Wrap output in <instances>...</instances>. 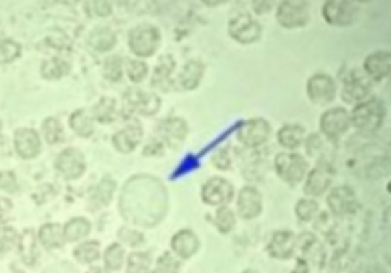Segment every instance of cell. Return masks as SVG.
Instances as JSON below:
<instances>
[{
    "instance_id": "cell-1",
    "label": "cell",
    "mask_w": 391,
    "mask_h": 273,
    "mask_svg": "<svg viewBox=\"0 0 391 273\" xmlns=\"http://www.w3.org/2000/svg\"><path fill=\"white\" fill-rule=\"evenodd\" d=\"M166 204V192L160 183L150 177H138L125 187L121 205L128 221L150 226L163 217Z\"/></svg>"
},
{
    "instance_id": "cell-2",
    "label": "cell",
    "mask_w": 391,
    "mask_h": 273,
    "mask_svg": "<svg viewBox=\"0 0 391 273\" xmlns=\"http://www.w3.org/2000/svg\"><path fill=\"white\" fill-rule=\"evenodd\" d=\"M386 106L379 98L357 103L350 114L351 124L362 133L379 130L386 117Z\"/></svg>"
},
{
    "instance_id": "cell-3",
    "label": "cell",
    "mask_w": 391,
    "mask_h": 273,
    "mask_svg": "<svg viewBox=\"0 0 391 273\" xmlns=\"http://www.w3.org/2000/svg\"><path fill=\"white\" fill-rule=\"evenodd\" d=\"M275 168L283 182L295 185L306 176L309 164L306 159L297 153L282 152L275 159Z\"/></svg>"
},
{
    "instance_id": "cell-4",
    "label": "cell",
    "mask_w": 391,
    "mask_h": 273,
    "mask_svg": "<svg viewBox=\"0 0 391 273\" xmlns=\"http://www.w3.org/2000/svg\"><path fill=\"white\" fill-rule=\"evenodd\" d=\"M310 16V4L302 0L283 1L276 11L277 23L287 29L304 27L309 22Z\"/></svg>"
},
{
    "instance_id": "cell-5",
    "label": "cell",
    "mask_w": 391,
    "mask_h": 273,
    "mask_svg": "<svg viewBox=\"0 0 391 273\" xmlns=\"http://www.w3.org/2000/svg\"><path fill=\"white\" fill-rule=\"evenodd\" d=\"M229 33L236 42L242 44H253L262 34V25L248 11H240L231 18Z\"/></svg>"
},
{
    "instance_id": "cell-6",
    "label": "cell",
    "mask_w": 391,
    "mask_h": 273,
    "mask_svg": "<svg viewBox=\"0 0 391 273\" xmlns=\"http://www.w3.org/2000/svg\"><path fill=\"white\" fill-rule=\"evenodd\" d=\"M359 12L360 8L357 2L331 0L323 4L322 16L330 25L346 27L354 23Z\"/></svg>"
},
{
    "instance_id": "cell-7",
    "label": "cell",
    "mask_w": 391,
    "mask_h": 273,
    "mask_svg": "<svg viewBox=\"0 0 391 273\" xmlns=\"http://www.w3.org/2000/svg\"><path fill=\"white\" fill-rule=\"evenodd\" d=\"M336 84L332 77L325 73H316L310 77L307 93L311 103L319 106L329 105L336 96Z\"/></svg>"
},
{
    "instance_id": "cell-8",
    "label": "cell",
    "mask_w": 391,
    "mask_h": 273,
    "mask_svg": "<svg viewBox=\"0 0 391 273\" xmlns=\"http://www.w3.org/2000/svg\"><path fill=\"white\" fill-rule=\"evenodd\" d=\"M271 134V126L266 119L254 118L245 122L238 131V139L249 148H256L266 142Z\"/></svg>"
},
{
    "instance_id": "cell-9",
    "label": "cell",
    "mask_w": 391,
    "mask_h": 273,
    "mask_svg": "<svg viewBox=\"0 0 391 273\" xmlns=\"http://www.w3.org/2000/svg\"><path fill=\"white\" fill-rule=\"evenodd\" d=\"M160 38L156 28L149 25H143L131 31L129 44L136 55L149 57L156 51Z\"/></svg>"
},
{
    "instance_id": "cell-10",
    "label": "cell",
    "mask_w": 391,
    "mask_h": 273,
    "mask_svg": "<svg viewBox=\"0 0 391 273\" xmlns=\"http://www.w3.org/2000/svg\"><path fill=\"white\" fill-rule=\"evenodd\" d=\"M350 125V114L342 107H335L323 112L320 122L323 135L331 140L340 138L346 134Z\"/></svg>"
},
{
    "instance_id": "cell-11",
    "label": "cell",
    "mask_w": 391,
    "mask_h": 273,
    "mask_svg": "<svg viewBox=\"0 0 391 273\" xmlns=\"http://www.w3.org/2000/svg\"><path fill=\"white\" fill-rule=\"evenodd\" d=\"M373 89V82L366 73L353 71L344 79L341 96L346 103H360Z\"/></svg>"
},
{
    "instance_id": "cell-12",
    "label": "cell",
    "mask_w": 391,
    "mask_h": 273,
    "mask_svg": "<svg viewBox=\"0 0 391 273\" xmlns=\"http://www.w3.org/2000/svg\"><path fill=\"white\" fill-rule=\"evenodd\" d=\"M327 204L335 216L344 217L354 214L357 208L355 193L347 185L338 186L329 193Z\"/></svg>"
},
{
    "instance_id": "cell-13",
    "label": "cell",
    "mask_w": 391,
    "mask_h": 273,
    "mask_svg": "<svg viewBox=\"0 0 391 273\" xmlns=\"http://www.w3.org/2000/svg\"><path fill=\"white\" fill-rule=\"evenodd\" d=\"M334 176V169L330 163H318V165L309 172L304 184L305 194L310 196H320L326 192Z\"/></svg>"
},
{
    "instance_id": "cell-14",
    "label": "cell",
    "mask_w": 391,
    "mask_h": 273,
    "mask_svg": "<svg viewBox=\"0 0 391 273\" xmlns=\"http://www.w3.org/2000/svg\"><path fill=\"white\" fill-rule=\"evenodd\" d=\"M234 189L227 179L214 177L204 185L203 200L212 205H220L229 203L234 198Z\"/></svg>"
},
{
    "instance_id": "cell-15",
    "label": "cell",
    "mask_w": 391,
    "mask_h": 273,
    "mask_svg": "<svg viewBox=\"0 0 391 273\" xmlns=\"http://www.w3.org/2000/svg\"><path fill=\"white\" fill-rule=\"evenodd\" d=\"M296 249L297 237L292 231L288 230L274 232L267 246L270 256L278 259L290 258Z\"/></svg>"
},
{
    "instance_id": "cell-16",
    "label": "cell",
    "mask_w": 391,
    "mask_h": 273,
    "mask_svg": "<svg viewBox=\"0 0 391 273\" xmlns=\"http://www.w3.org/2000/svg\"><path fill=\"white\" fill-rule=\"evenodd\" d=\"M262 208V196L260 191L253 186H247L240 190L237 211L242 218L254 219L261 214Z\"/></svg>"
},
{
    "instance_id": "cell-17",
    "label": "cell",
    "mask_w": 391,
    "mask_h": 273,
    "mask_svg": "<svg viewBox=\"0 0 391 273\" xmlns=\"http://www.w3.org/2000/svg\"><path fill=\"white\" fill-rule=\"evenodd\" d=\"M391 68V55L387 51H377L364 59L363 68L372 81L381 82L388 77Z\"/></svg>"
},
{
    "instance_id": "cell-18",
    "label": "cell",
    "mask_w": 391,
    "mask_h": 273,
    "mask_svg": "<svg viewBox=\"0 0 391 273\" xmlns=\"http://www.w3.org/2000/svg\"><path fill=\"white\" fill-rule=\"evenodd\" d=\"M56 168L68 179H75L82 174L85 163L81 153L75 149L64 151L56 161Z\"/></svg>"
},
{
    "instance_id": "cell-19",
    "label": "cell",
    "mask_w": 391,
    "mask_h": 273,
    "mask_svg": "<svg viewBox=\"0 0 391 273\" xmlns=\"http://www.w3.org/2000/svg\"><path fill=\"white\" fill-rule=\"evenodd\" d=\"M125 99L132 109L141 112L142 114H154L160 105L157 96L143 92L138 89L129 91Z\"/></svg>"
},
{
    "instance_id": "cell-20",
    "label": "cell",
    "mask_w": 391,
    "mask_h": 273,
    "mask_svg": "<svg viewBox=\"0 0 391 273\" xmlns=\"http://www.w3.org/2000/svg\"><path fill=\"white\" fill-rule=\"evenodd\" d=\"M15 144L18 155L25 159L37 156L41 146L37 133L31 129L18 131L15 137Z\"/></svg>"
},
{
    "instance_id": "cell-21",
    "label": "cell",
    "mask_w": 391,
    "mask_h": 273,
    "mask_svg": "<svg viewBox=\"0 0 391 273\" xmlns=\"http://www.w3.org/2000/svg\"><path fill=\"white\" fill-rule=\"evenodd\" d=\"M306 135V130L302 125L289 124L283 126L277 132V141L283 148L294 150L302 144Z\"/></svg>"
},
{
    "instance_id": "cell-22",
    "label": "cell",
    "mask_w": 391,
    "mask_h": 273,
    "mask_svg": "<svg viewBox=\"0 0 391 273\" xmlns=\"http://www.w3.org/2000/svg\"><path fill=\"white\" fill-rule=\"evenodd\" d=\"M171 245L177 255L183 258H189L197 252L199 242L193 232L185 230L177 233L172 239Z\"/></svg>"
},
{
    "instance_id": "cell-23",
    "label": "cell",
    "mask_w": 391,
    "mask_h": 273,
    "mask_svg": "<svg viewBox=\"0 0 391 273\" xmlns=\"http://www.w3.org/2000/svg\"><path fill=\"white\" fill-rule=\"evenodd\" d=\"M142 137V131L140 128L129 126L114 136V144L119 151L128 153L134 150L140 142Z\"/></svg>"
},
{
    "instance_id": "cell-24",
    "label": "cell",
    "mask_w": 391,
    "mask_h": 273,
    "mask_svg": "<svg viewBox=\"0 0 391 273\" xmlns=\"http://www.w3.org/2000/svg\"><path fill=\"white\" fill-rule=\"evenodd\" d=\"M330 141H333L326 136L323 138L318 134H313L307 138L306 150L310 157L317 159L318 163L329 162L327 159L328 151V145H330Z\"/></svg>"
},
{
    "instance_id": "cell-25",
    "label": "cell",
    "mask_w": 391,
    "mask_h": 273,
    "mask_svg": "<svg viewBox=\"0 0 391 273\" xmlns=\"http://www.w3.org/2000/svg\"><path fill=\"white\" fill-rule=\"evenodd\" d=\"M187 128L184 122L179 119H171L161 127V134L171 145L181 142L186 135Z\"/></svg>"
},
{
    "instance_id": "cell-26",
    "label": "cell",
    "mask_w": 391,
    "mask_h": 273,
    "mask_svg": "<svg viewBox=\"0 0 391 273\" xmlns=\"http://www.w3.org/2000/svg\"><path fill=\"white\" fill-rule=\"evenodd\" d=\"M41 242L47 248L61 246L64 243L62 229L58 224H45L39 233Z\"/></svg>"
},
{
    "instance_id": "cell-27",
    "label": "cell",
    "mask_w": 391,
    "mask_h": 273,
    "mask_svg": "<svg viewBox=\"0 0 391 273\" xmlns=\"http://www.w3.org/2000/svg\"><path fill=\"white\" fill-rule=\"evenodd\" d=\"M90 231V224L84 218H75L66 225L64 235L68 241H77L87 236Z\"/></svg>"
},
{
    "instance_id": "cell-28",
    "label": "cell",
    "mask_w": 391,
    "mask_h": 273,
    "mask_svg": "<svg viewBox=\"0 0 391 273\" xmlns=\"http://www.w3.org/2000/svg\"><path fill=\"white\" fill-rule=\"evenodd\" d=\"M20 252L25 263L32 265L37 258V246L34 233L26 231L20 242Z\"/></svg>"
},
{
    "instance_id": "cell-29",
    "label": "cell",
    "mask_w": 391,
    "mask_h": 273,
    "mask_svg": "<svg viewBox=\"0 0 391 273\" xmlns=\"http://www.w3.org/2000/svg\"><path fill=\"white\" fill-rule=\"evenodd\" d=\"M203 66L200 63L192 62L189 63L182 73L181 82L185 88L194 89L200 82L203 75Z\"/></svg>"
},
{
    "instance_id": "cell-30",
    "label": "cell",
    "mask_w": 391,
    "mask_h": 273,
    "mask_svg": "<svg viewBox=\"0 0 391 273\" xmlns=\"http://www.w3.org/2000/svg\"><path fill=\"white\" fill-rule=\"evenodd\" d=\"M71 126L79 135L82 137H89L94 131L92 120L83 111L77 112L72 116Z\"/></svg>"
},
{
    "instance_id": "cell-31",
    "label": "cell",
    "mask_w": 391,
    "mask_h": 273,
    "mask_svg": "<svg viewBox=\"0 0 391 273\" xmlns=\"http://www.w3.org/2000/svg\"><path fill=\"white\" fill-rule=\"evenodd\" d=\"M74 255L79 263L94 262L99 257V244L96 242H85L77 246Z\"/></svg>"
},
{
    "instance_id": "cell-32",
    "label": "cell",
    "mask_w": 391,
    "mask_h": 273,
    "mask_svg": "<svg viewBox=\"0 0 391 273\" xmlns=\"http://www.w3.org/2000/svg\"><path fill=\"white\" fill-rule=\"evenodd\" d=\"M319 211V204L314 199L303 198L296 205L295 212L301 221L308 222L313 220Z\"/></svg>"
},
{
    "instance_id": "cell-33",
    "label": "cell",
    "mask_w": 391,
    "mask_h": 273,
    "mask_svg": "<svg viewBox=\"0 0 391 273\" xmlns=\"http://www.w3.org/2000/svg\"><path fill=\"white\" fill-rule=\"evenodd\" d=\"M151 259L144 252H134L129 257L127 273H149Z\"/></svg>"
},
{
    "instance_id": "cell-34",
    "label": "cell",
    "mask_w": 391,
    "mask_h": 273,
    "mask_svg": "<svg viewBox=\"0 0 391 273\" xmlns=\"http://www.w3.org/2000/svg\"><path fill=\"white\" fill-rule=\"evenodd\" d=\"M236 224V218L234 212L223 206L216 213V224L222 233H228L234 229Z\"/></svg>"
},
{
    "instance_id": "cell-35",
    "label": "cell",
    "mask_w": 391,
    "mask_h": 273,
    "mask_svg": "<svg viewBox=\"0 0 391 273\" xmlns=\"http://www.w3.org/2000/svg\"><path fill=\"white\" fill-rule=\"evenodd\" d=\"M124 250L118 244H112L105 251V262L108 268L116 270L121 268L123 263Z\"/></svg>"
},
{
    "instance_id": "cell-36",
    "label": "cell",
    "mask_w": 391,
    "mask_h": 273,
    "mask_svg": "<svg viewBox=\"0 0 391 273\" xmlns=\"http://www.w3.org/2000/svg\"><path fill=\"white\" fill-rule=\"evenodd\" d=\"M180 269V262L169 252H166L159 258L153 273H179Z\"/></svg>"
},
{
    "instance_id": "cell-37",
    "label": "cell",
    "mask_w": 391,
    "mask_h": 273,
    "mask_svg": "<svg viewBox=\"0 0 391 273\" xmlns=\"http://www.w3.org/2000/svg\"><path fill=\"white\" fill-rule=\"evenodd\" d=\"M19 45L10 40L0 39V64L11 62L19 55Z\"/></svg>"
},
{
    "instance_id": "cell-38",
    "label": "cell",
    "mask_w": 391,
    "mask_h": 273,
    "mask_svg": "<svg viewBox=\"0 0 391 273\" xmlns=\"http://www.w3.org/2000/svg\"><path fill=\"white\" fill-rule=\"evenodd\" d=\"M95 114L99 122H109L114 120L115 114V103L112 99H105L98 104Z\"/></svg>"
},
{
    "instance_id": "cell-39",
    "label": "cell",
    "mask_w": 391,
    "mask_h": 273,
    "mask_svg": "<svg viewBox=\"0 0 391 273\" xmlns=\"http://www.w3.org/2000/svg\"><path fill=\"white\" fill-rule=\"evenodd\" d=\"M43 131L46 141L49 144H55L60 141L62 135L61 126L55 119L50 118L44 123Z\"/></svg>"
},
{
    "instance_id": "cell-40",
    "label": "cell",
    "mask_w": 391,
    "mask_h": 273,
    "mask_svg": "<svg viewBox=\"0 0 391 273\" xmlns=\"http://www.w3.org/2000/svg\"><path fill=\"white\" fill-rule=\"evenodd\" d=\"M95 48L99 51H107L115 43V37L108 30H102L97 33L92 40Z\"/></svg>"
},
{
    "instance_id": "cell-41",
    "label": "cell",
    "mask_w": 391,
    "mask_h": 273,
    "mask_svg": "<svg viewBox=\"0 0 391 273\" xmlns=\"http://www.w3.org/2000/svg\"><path fill=\"white\" fill-rule=\"evenodd\" d=\"M17 234L10 228L0 229V252L10 250L15 245Z\"/></svg>"
},
{
    "instance_id": "cell-42",
    "label": "cell",
    "mask_w": 391,
    "mask_h": 273,
    "mask_svg": "<svg viewBox=\"0 0 391 273\" xmlns=\"http://www.w3.org/2000/svg\"><path fill=\"white\" fill-rule=\"evenodd\" d=\"M147 64L142 62L134 61L128 65V75L134 82L142 81L147 77Z\"/></svg>"
},
{
    "instance_id": "cell-43",
    "label": "cell",
    "mask_w": 391,
    "mask_h": 273,
    "mask_svg": "<svg viewBox=\"0 0 391 273\" xmlns=\"http://www.w3.org/2000/svg\"><path fill=\"white\" fill-rule=\"evenodd\" d=\"M105 77L111 81H118L122 75L121 61L116 57L109 58L105 65Z\"/></svg>"
},
{
    "instance_id": "cell-44",
    "label": "cell",
    "mask_w": 391,
    "mask_h": 273,
    "mask_svg": "<svg viewBox=\"0 0 391 273\" xmlns=\"http://www.w3.org/2000/svg\"><path fill=\"white\" fill-rule=\"evenodd\" d=\"M115 190L114 183L111 181H105L102 183L101 187L99 188L98 194L99 198L101 199L102 202L105 204L110 201L112 193Z\"/></svg>"
},
{
    "instance_id": "cell-45",
    "label": "cell",
    "mask_w": 391,
    "mask_h": 273,
    "mask_svg": "<svg viewBox=\"0 0 391 273\" xmlns=\"http://www.w3.org/2000/svg\"><path fill=\"white\" fill-rule=\"evenodd\" d=\"M0 188L8 192L16 190V179L11 173L3 172L0 174Z\"/></svg>"
},
{
    "instance_id": "cell-46",
    "label": "cell",
    "mask_w": 391,
    "mask_h": 273,
    "mask_svg": "<svg viewBox=\"0 0 391 273\" xmlns=\"http://www.w3.org/2000/svg\"><path fill=\"white\" fill-rule=\"evenodd\" d=\"M64 66L61 64H53L52 62L49 63V65H45L44 66V75L46 77H58L62 75Z\"/></svg>"
},
{
    "instance_id": "cell-47",
    "label": "cell",
    "mask_w": 391,
    "mask_h": 273,
    "mask_svg": "<svg viewBox=\"0 0 391 273\" xmlns=\"http://www.w3.org/2000/svg\"><path fill=\"white\" fill-rule=\"evenodd\" d=\"M121 238L125 242L132 246L137 245L142 241V237L139 236L138 233L127 229H125V231H122Z\"/></svg>"
},
{
    "instance_id": "cell-48",
    "label": "cell",
    "mask_w": 391,
    "mask_h": 273,
    "mask_svg": "<svg viewBox=\"0 0 391 273\" xmlns=\"http://www.w3.org/2000/svg\"><path fill=\"white\" fill-rule=\"evenodd\" d=\"M253 10L257 15L266 14L273 9V5L268 1H254Z\"/></svg>"
},
{
    "instance_id": "cell-49",
    "label": "cell",
    "mask_w": 391,
    "mask_h": 273,
    "mask_svg": "<svg viewBox=\"0 0 391 273\" xmlns=\"http://www.w3.org/2000/svg\"><path fill=\"white\" fill-rule=\"evenodd\" d=\"M12 204L8 199H0V222L8 221Z\"/></svg>"
},
{
    "instance_id": "cell-50",
    "label": "cell",
    "mask_w": 391,
    "mask_h": 273,
    "mask_svg": "<svg viewBox=\"0 0 391 273\" xmlns=\"http://www.w3.org/2000/svg\"><path fill=\"white\" fill-rule=\"evenodd\" d=\"M214 159L215 164L218 168L227 169L229 168L230 164V159L227 153L224 151L218 153V154L215 157Z\"/></svg>"
},
{
    "instance_id": "cell-51",
    "label": "cell",
    "mask_w": 391,
    "mask_h": 273,
    "mask_svg": "<svg viewBox=\"0 0 391 273\" xmlns=\"http://www.w3.org/2000/svg\"><path fill=\"white\" fill-rule=\"evenodd\" d=\"M310 268L306 259L303 258H297L295 268L291 273H309Z\"/></svg>"
},
{
    "instance_id": "cell-52",
    "label": "cell",
    "mask_w": 391,
    "mask_h": 273,
    "mask_svg": "<svg viewBox=\"0 0 391 273\" xmlns=\"http://www.w3.org/2000/svg\"><path fill=\"white\" fill-rule=\"evenodd\" d=\"M101 5H98V8L99 9H97V12L99 13V15L101 16H107L109 14L110 10L108 8V4L107 3L101 2Z\"/></svg>"
},
{
    "instance_id": "cell-53",
    "label": "cell",
    "mask_w": 391,
    "mask_h": 273,
    "mask_svg": "<svg viewBox=\"0 0 391 273\" xmlns=\"http://www.w3.org/2000/svg\"><path fill=\"white\" fill-rule=\"evenodd\" d=\"M88 273H108V272L105 271V270L99 268H94L90 269Z\"/></svg>"
},
{
    "instance_id": "cell-54",
    "label": "cell",
    "mask_w": 391,
    "mask_h": 273,
    "mask_svg": "<svg viewBox=\"0 0 391 273\" xmlns=\"http://www.w3.org/2000/svg\"><path fill=\"white\" fill-rule=\"evenodd\" d=\"M243 273H258V272L254 270H245Z\"/></svg>"
}]
</instances>
